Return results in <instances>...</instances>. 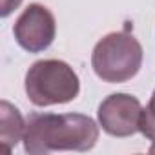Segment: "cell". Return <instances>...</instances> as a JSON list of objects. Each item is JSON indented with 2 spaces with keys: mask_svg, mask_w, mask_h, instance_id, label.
Segmentation results:
<instances>
[{
  "mask_svg": "<svg viewBox=\"0 0 155 155\" xmlns=\"http://www.w3.org/2000/svg\"><path fill=\"white\" fill-rule=\"evenodd\" d=\"M22 140L31 155L88 151L99 140V126L82 113H31L26 119Z\"/></svg>",
  "mask_w": 155,
  "mask_h": 155,
  "instance_id": "cell-1",
  "label": "cell"
},
{
  "mask_svg": "<svg viewBox=\"0 0 155 155\" xmlns=\"http://www.w3.org/2000/svg\"><path fill=\"white\" fill-rule=\"evenodd\" d=\"M142 66V46L128 31H113L102 37L91 53V68L99 79L110 84L126 82Z\"/></svg>",
  "mask_w": 155,
  "mask_h": 155,
  "instance_id": "cell-2",
  "label": "cell"
},
{
  "mask_svg": "<svg viewBox=\"0 0 155 155\" xmlns=\"http://www.w3.org/2000/svg\"><path fill=\"white\" fill-rule=\"evenodd\" d=\"M79 75L64 60H38L26 73V95L35 106L66 104L79 97Z\"/></svg>",
  "mask_w": 155,
  "mask_h": 155,
  "instance_id": "cell-3",
  "label": "cell"
},
{
  "mask_svg": "<svg viewBox=\"0 0 155 155\" xmlns=\"http://www.w3.org/2000/svg\"><path fill=\"white\" fill-rule=\"evenodd\" d=\"M57 33L53 13L42 4H29L13 26V35L18 46L29 53L48 49Z\"/></svg>",
  "mask_w": 155,
  "mask_h": 155,
  "instance_id": "cell-4",
  "label": "cell"
},
{
  "mask_svg": "<svg viewBox=\"0 0 155 155\" xmlns=\"http://www.w3.org/2000/svg\"><path fill=\"white\" fill-rule=\"evenodd\" d=\"M99 124L111 137H130L139 131L142 106L130 93H113L99 106Z\"/></svg>",
  "mask_w": 155,
  "mask_h": 155,
  "instance_id": "cell-5",
  "label": "cell"
},
{
  "mask_svg": "<svg viewBox=\"0 0 155 155\" xmlns=\"http://www.w3.org/2000/svg\"><path fill=\"white\" fill-rule=\"evenodd\" d=\"M26 122L20 115V111L9 104L8 101L0 102V139H2L6 151H11L13 146L24 137Z\"/></svg>",
  "mask_w": 155,
  "mask_h": 155,
  "instance_id": "cell-6",
  "label": "cell"
},
{
  "mask_svg": "<svg viewBox=\"0 0 155 155\" xmlns=\"http://www.w3.org/2000/svg\"><path fill=\"white\" fill-rule=\"evenodd\" d=\"M139 131L150 139V140H155V90L150 97V102L146 108H142V117H140V126H139Z\"/></svg>",
  "mask_w": 155,
  "mask_h": 155,
  "instance_id": "cell-7",
  "label": "cell"
},
{
  "mask_svg": "<svg viewBox=\"0 0 155 155\" xmlns=\"http://www.w3.org/2000/svg\"><path fill=\"white\" fill-rule=\"evenodd\" d=\"M20 2H22V0H0V6H2L0 15H2V17H9L20 6Z\"/></svg>",
  "mask_w": 155,
  "mask_h": 155,
  "instance_id": "cell-8",
  "label": "cell"
},
{
  "mask_svg": "<svg viewBox=\"0 0 155 155\" xmlns=\"http://www.w3.org/2000/svg\"><path fill=\"white\" fill-rule=\"evenodd\" d=\"M150 153H155V140H153V144H151V148H150Z\"/></svg>",
  "mask_w": 155,
  "mask_h": 155,
  "instance_id": "cell-9",
  "label": "cell"
}]
</instances>
